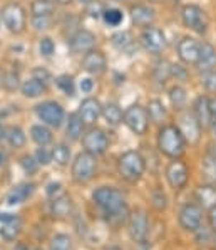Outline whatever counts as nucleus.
Returning a JSON list of instances; mask_svg holds the SVG:
<instances>
[{
  "instance_id": "nucleus-1",
  "label": "nucleus",
  "mask_w": 216,
  "mask_h": 250,
  "mask_svg": "<svg viewBox=\"0 0 216 250\" xmlns=\"http://www.w3.org/2000/svg\"><path fill=\"white\" fill-rule=\"evenodd\" d=\"M157 148L164 156L171 160H179L186 151V140L181 134L178 126H163L157 134Z\"/></svg>"
},
{
  "instance_id": "nucleus-2",
  "label": "nucleus",
  "mask_w": 216,
  "mask_h": 250,
  "mask_svg": "<svg viewBox=\"0 0 216 250\" xmlns=\"http://www.w3.org/2000/svg\"><path fill=\"white\" fill-rule=\"evenodd\" d=\"M118 171L121 178L127 183H137L142 178L146 171V160L142 158L139 151H129L122 153L118 160Z\"/></svg>"
},
{
  "instance_id": "nucleus-3",
  "label": "nucleus",
  "mask_w": 216,
  "mask_h": 250,
  "mask_svg": "<svg viewBox=\"0 0 216 250\" xmlns=\"http://www.w3.org/2000/svg\"><path fill=\"white\" fill-rule=\"evenodd\" d=\"M92 200L106 215L118 213V211L127 208L124 191L114 187H101L94 190L92 191Z\"/></svg>"
},
{
  "instance_id": "nucleus-4",
  "label": "nucleus",
  "mask_w": 216,
  "mask_h": 250,
  "mask_svg": "<svg viewBox=\"0 0 216 250\" xmlns=\"http://www.w3.org/2000/svg\"><path fill=\"white\" fill-rule=\"evenodd\" d=\"M96 171H98V161H96V156L91 155V153H79L74 158V161H72L71 173L72 180L76 183L87 185L96 176Z\"/></svg>"
},
{
  "instance_id": "nucleus-5",
  "label": "nucleus",
  "mask_w": 216,
  "mask_h": 250,
  "mask_svg": "<svg viewBox=\"0 0 216 250\" xmlns=\"http://www.w3.org/2000/svg\"><path fill=\"white\" fill-rule=\"evenodd\" d=\"M149 113L144 106L141 104H131L124 111V119L122 123L127 126L131 133H134L136 136H142L149 129Z\"/></svg>"
},
{
  "instance_id": "nucleus-6",
  "label": "nucleus",
  "mask_w": 216,
  "mask_h": 250,
  "mask_svg": "<svg viewBox=\"0 0 216 250\" xmlns=\"http://www.w3.org/2000/svg\"><path fill=\"white\" fill-rule=\"evenodd\" d=\"M82 148L84 151L91 153L94 156H101L109 148V138L101 128H89L82 134Z\"/></svg>"
},
{
  "instance_id": "nucleus-7",
  "label": "nucleus",
  "mask_w": 216,
  "mask_h": 250,
  "mask_svg": "<svg viewBox=\"0 0 216 250\" xmlns=\"http://www.w3.org/2000/svg\"><path fill=\"white\" fill-rule=\"evenodd\" d=\"M2 22L10 32L14 34H20L24 32L25 25H27V17H25V10L22 5L19 3H7L5 7L0 12Z\"/></svg>"
},
{
  "instance_id": "nucleus-8",
  "label": "nucleus",
  "mask_w": 216,
  "mask_h": 250,
  "mask_svg": "<svg viewBox=\"0 0 216 250\" xmlns=\"http://www.w3.org/2000/svg\"><path fill=\"white\" fill-rule=\"evenodd\" d=\"M181 21L190 30H195L196 34H204L208 30V15L198 5H184L181 10Z\"/></svg>"
},
{
  "instance_id": "nucleus-9",
  "label": "nucleus",
  "mask_w": 216,
  "mask_h": 250,
  "mask_svg": "<svg viewBox=\"0 0 216 250\" xmlns=\"http://www.w3.org/2000/svg\"><path fill=\"white\" fill-rule=\"evenodd\" d=\"M178 129L181 131V134L184 136V140H186V143L190 145H196L199 141V138H201V131L203 128L199 126L198 119L193 113L190 111H183L179 109L178 113Z\"/></svg>"
},
{
  "instance_id": "nucleus-10",
  "label": "nucleus",
  "mask_w": 216,
  "mask_h": 250,
  "mask_svg": "<svg viewBox=\"0 0 216 250\" xmlns=\"http://www.w3.org/2000/svg\"><path fill=\"white\" fill-rule=\"evenodd\" d=\"M36 113L39 119L44 125L51 126V128H60L65 119L64 107L56 101H45L36 107Z\"/></svg>"
},
{
  "instance_id": "nucleus-11",
  "label": "nucleus",
  "mask_w": 216,
  "mask_h": 250,
  "mask_svg": "<svg viewBox=\"0 0 216 250\" xmlns=\"http://www.w3.org/2000/svg\"><path fill=\"white\" fill-rule=\"evenodd\" d=\"M178 220L186 232H198L203 224V207L198 203H186L181 207Z\"/></svg>"
},
{
  "instance_id": "nucleus-12",
  "label": "nucleus",
  "mask_w": 216,
  "mask_h": 250,
  "mask_svg": "<svg viewBox=\"0 0 216 250\" xmlns=\"http://www.w3.org/2000/svg\"><path fill=\"white\" fill-rule=\"evenodd\" d=\"M127 230H129V235L134 242H137V244L146 242L149 233V220L144 210L131 211L129 218H127Z\"/></svg>"
},
{
  "instance_id": "nucleus-13",
  "label": "nucleus",
  "mask_w": 216,
  "mask_h": 250,
  "mask_svg": "<svg viewBox=\"0 0 216 250\" xmlns=\"http://www.w3.org/2000/svg\"><path fill=\"white\" fill-rule=\"evenodd\" d=\"M166 180L173 190H181L186 187L188 180H190V170H188L186 163H183L181 160H173L166 167Z\"/></svg>"
},
{
  "instance_id": "nucleus-14",
  "label": "nucleus",
  "mask_w": 216,
  "mask_h": 250,
  "mask_svg": "<svg viewBox=\"0 0 216 250\" xmlns=\"http://www.w3.org/2000/svg\"><path fill=\"white\" fill-rule=\"evenodd\" d=\"M139 41H141L142 47L153 54H159L166 47V37H164L163 30L156 29V27H146V29L142 30Z\"/></svg>"
},
{
  "instance_id": "nucleus-15",
  "label": "nucleus",
  "mask_w": 216,
  "mask_h": 250,
  "mask_svg": "<svg viewBox=\"0 0 216 250\" xmlns=\"http://www.w3.org/2000/svg\"><path fill=\"white\" fill-rule=\"evenodd\" d=\"M199 52H201V44L193 37H184L178 44V56L188 66H196L199 61Z\"/></svg>"
},
{
  "instance_id": "nucleus-16",
  "label": "nucleus",
  "mask_w": 216,
  "mask_h": 250,
  "mask_svg": "<svg viewBox=\"0 0 216 250\" xmlns=\"http://www.w3.org/2000/svg\"><path fill=\"white\" fill-rule=\"evenodd\" d=\"M77 114L84 121V125L92 126L98 123V119L102 116V104L96 98H87L80 103Z\"/></svg>"
},
{
  "instance_id": "nucleus-17",
  "label": "nucleus",
  "mask_w": 216,
  "mask_h": 250,
  "mask_svg": "<svg viewBox=\"0 0 216 250\" xmlns=\"http://www.w3.org/2000/svg\"><path fill=\"white\" fill-rule=\"evenodd\" d=\"M106 67H107V61H106L104 52L92 49V51L84 54L82 69L89 72V74H102V72L106 71Z\"/></svg>"
},
{
  "instance_id": "nucleus-18",
  "label": "nucleus",
  "mask_w": 216,
  "mask_h": 250,
  "mask_svg": "<svg viewBox=\"0 0 216 250\" xmlns=\"http://www.w3.org/2000/svg\"><path fill=\"white\" fill-rule=\"evenodd\" d=\"M74 211V202L69 195H59V197L52 198L51 202V215L56 220H65L69 218Z\"/></svg>"
},
{
  "instance_id": "nucleus-19",
  "label": "nucleus",
  "mask_w": 216,
  "mask_h": 250,
  "mask_svg": "<svg viewBox=\"0 0 216 250\" xmlns=\"http://www.w3.org/2000/svg\"><path fill=\"white\" fill-rule=\"evenodd\" d=\"M69 45L74 52H89L96 45V36L91 30L80 29L69 41Z\"/></svg>"
},
{
  "instance_id": "nucleus-20",
  "label": "nucleus",
  "mask_w": 216,
  "mask_h": 250,
  "mask_svg": "<svg viewBox=\"0 0 216 250\" xmlns=\"http://www.w3.org/2000/svg\"><path fill=\"white\" fill-rule=\"evenodd\" d=\"M193 114L196 116L199 126H201L203 129L211 128V125H213V114H211V107H210V98H206V96H199V98L195 101Z\"/></svg>"
},
{
  "instance_id": "nucleus-21",
  "label": "nucleus",
  "mask_w": 216,
  "mask_h": 250,
  "mask_svg": "<svg viewBox=\"0 0 216 250\" xmlns=\"http://www.w3.org/2000/svg\"><path fill=\"white\" fill-rule=\"evenodd\" d=\"M34 191H36V185L34 183H20L10 190V193L5 197V203L9 207L22 205V203L32 197Z\"/></svg>"
},
{
  "instance_id": "nucleus-22",
  "label": "nucleus",
  "mask_w": 216,
  "mask_h": 250,
  "mask_svg": "<svg viewBox=\"0 0 216 250\" xmlns=\"http://www.w3.org/2000/svg\"><path fill=\"white\" fill-rule=\"evenodd\" d=\"M131 19H133L134 24L139 27H151L154 19H156V14L148 5H134L131 9Z\"/></svg>"
},
{
  "instance_id": "nucleus-23",
  "label": "nucleus",
  "mask_w": 216,
  "mask_h": 250,
  "mask_svg": "<svg viewBox=\"0 0 216 250\" xmlns=\"http://www.w3.org/2000/svg\"><path fill=\"white\" fill-rule=\"evenodd\" d=\"M201 71H211L216 66V49L208 42L201 44V52H199V61L196 64Z\"/></svg>"
},
{
  "instance_id": "nucleus-24",
  "label": "nucleus",
  "mask_w": 216,
  "mask_h": 250,
  "mask_svg": "<svg viewBox=\"0 0 216 250\" xmlns=\"http://www.w3.org/2000/svg\"><path fill=\"white\" fill-rule=\"evenodd\" d=\"M84 121L77 113H72L67 119V128H65V136L71 141H79L82 138L84 131Z\"/></svg>"
},
{
  "instance_id": "nucleus-25",
  "label": "nucleus",
  "mask_w": 216,
  "mask_h": 250,
  "mask_svg": "<svg viewBox=\"0 0 216 250\" xmlns=\"http://www.w3.org/2000/svg\"><path fill=\"white\" fill-rule=\"evenodd\" d=\"M20 230H22L20 218H19L17 215H14L10 220H7V222H3V224H2V229H0V235H2L3 240L12 242V240H15V238L19 237Z\"/></svg>"
},
{
  "instance_id": "nucleus-26",
  "label": "nucleus",
  "mask_w": 216,
  "mask_h": 250,
  "mask_svg": "<svg viewBox=\"0 0 216 250\" xmlns=\"http://www.w3.org/2000/svg\"><path fill=\"white\" fill-rule=\"evenodd\" d=\"M102 116L109 126H119L124 119V113L116 103H107L106 106H102Z\"/></svg>"
},
{
  "instance_id": "nucleus-27",
  "label": "nucleus",
  "mask_w": 216,
  "mask_h": 250,
  "mask_svg": "<svg viewBox=\"0 0 216 250\" xmlns=\"http://www.w3.org/2000/svg\"><path fill=\"white\" fill-rule=\"evenodd\" d=\"M30 138L39 146H47L49 143H52V131L47 125H34L30 128Z\"/></svg>"
},
{
  "instance_id": "nucleus-28",
  "label": "nucleus",
  "mask_w": 216,
  "mask_h": 250,
  "mask_svg": "<svg viewBox=\"0 0 216 250\" xmlns=\"http://www.w3.org/2000/svg\"><path fill=\"white\" fill-rule=\"evenodd\" d=\"M20 89L25 98H39V96H42L45 92V84L36 78H30V79L24 81Z\"/></svg>"
},
{
  "instance_id": "nucleus-29",
  "label": "nucleus",
  "mask_w": 216,
  "mask_h": 250,
  "mask_svg": "<svg viewBox=\"0 0 216 250\" xmlns=\"http://www.w3.org/2000/svg\"><path fill=\"white\" fill-rule=\"evenodd\" d=\"M54 9H56V3L52 0H34L30 5L34 17H51Z\"/></svg>"
},
{
  "instance_id": "nucleus-30",
  "label": "nucleus",
  "mask_w": 216,
  "mask_h": 250,
  "mask_svg": "<svg viewBox=\"0 0 216 250\" xmlns=\"http://www.w3.org/2000/svg\"><path fill=\"white\" fill-rule=\"evenodd\" d=\"M52 161L57 167H67L71 161V148L67 145H56L52 149Z\"/></svg>"
},
{
  "instance_id": "nucleus-31",
  "label": "nucleus",
  "mask_w": 216,
  "mask_h": 250,
  "mask_svg": "<svg viewBox=\"0 0 216 250\" xmlns=\"http://www.w3.org/2000/svg\"><path fill=\"white\" fill-rule=\"evenodd\" d=\"M7 141L12 148H24L25 146V141H27V136L24 133V129L19 128V126H12V128L7 129Z\"/></svg>"
},
{
  "instance_id": "nucleus-32",
  "label": "nucleus",
  "mask_w": 216,
  "mask_h": 250,
  "mask_svg": "<svg viewBox=\"0 0 216 250\" xmlns=\"http://www.w3.org/2000/svg\"><path fill=\"white\" fill-rule=\"evenodd\" d=\"M148 113H149V119H151V121L159 123L166 118V107L161 101L153 99V101L148 104Z\"/></svg>"
},
{
  "instance_id": "nucleus-33",
  "label": "nucleus",
  "mask_w": 216,
  "mask_h": 250,
  "mask_svg": "<svg viewBox=\"0 0 216 250\" xmlns=\"http://www.w3.org/2000/svg\"><path fill=\"white\" fill-rule=\"evenodd\" d=\"M196 195H198L199 202H201V207L211 208V207L216 203V190L211 187H199V190Z\"/></svg>"
},
{
  "instance_id": "nucleus-34",
  "label": "nucleus",
  "mask_w": 216,
  "mask_h": 250,
  "mask_svg": "<svg viewBox=\"0 0 216 250\" xmlns=\"http://www.w3.org/2000/svg\"><path fill=\"white\" fill-rule=\"evenodd\" d=\"M49 250H72V238L67 233H56L51 240Z\"/></svg>"
},
{
  "instance_id": "nucleus-35",
  "label": "nucleus",
  "mask_w": 216,
  "mask_h": 250,
  "mask_svg": "<svg viewBox=\"0 0 216 250\" xmlns=\"http://www.w3.org/2000/svg\"><path fill=\"white\" fill-rule=\"evenodd\" d=\"M186 91H184V87L181 86H175L171 87V91H169V99H171V104L176 107V109H183L184 104H186Z\"/></svg>"
},
{
  "instance_id": "nucleus-36",
  "label": "nucleus",
  "mask_w": 216,
  "mask_h": 250,
  "mask_svg": "<svg viewBox=\"0 0 216 250\" xmlns=\"http://www.w3.org/2000/svg\"><path fill=\"white\" fill-rule=\"evenodd\" d=\"M102 19H104V22H106L107 25L118 27V25L122 24V21H124V14H122L119 9H114V7H113V9H104Z\"/></svg>"
},
{
  "instance_id": "nucleus-37",
  "label": "nucleus",
  "mask_w": 216,
  "mask_h": 250,
  "mask_svg": "<svg viewBox=\"0 0 216 250\" xmlns=\"http://www.w3.org/2000/svg\"><path fill=\"white\" fill-rule=\"evenodd\" d=\"M56 84H57V87H59V89L64 92V94L74 96L76 84H74V79H72V76H69V74L59 76V78L56 79Z\"/></svg>"
},
{
  "instance_id": "nucleus-38",
  "label": "nucleus",
  "mask_w": 216,
  "mask_h": 250,
  "mask_svg": "<svg viewBox=\"0 0 216 250\" xmlns=\"http://www.w3.org/2000/svg\"><path fill=\"white\" fill-rule=\"evenodd\" d=\"M20 167H22V170L27 173V175H34L40 165H39V161L36 160V156L25 155V156H22V158H20Z\"/></svg>"
},
{
  "instance_id": "nucleus-39",
  "label": "nucleus",
  "mask_w": 216,
  "mask_h": 250,
  "mask_svg": "<svg viewBox=\"0 0 216 250\" xmlns=\"http://www.w3.org/2000/svg\"><path fill=\"white\" fill-rule=\"evenodd\" d=\"M113 45L118 49H126L127 45H131V42H133V39H131V34L129 32H116L113 36Z\"/></svg>"
},
{
  "instance_id": "nucleus-40",
  "label": "nucleus",
  "mask_w": 216,
  "mask_h": 250,
  "mask_svg": "<svg viewBox=\"0 0 216 250\" xmlns=\"http://www.w3.org/2000/svg\"><path fill=\"white\" fill-rule=\"evenodd\" d=\"M151 203H153L154 210H157V211H163L166 208V205H168V198H166V195L163 193V190L153 191Z\"/></svg>"
},
{
  "instance_id": "nucleus-41",
  "label": "nucleus",
  "mask_w": 216,
  "mask_h": 250,
  "mask_svg": "<svg viewBox=\"0 0 216 250\" xmlns=\"http://www.w3.org/2000/svg\"><path fill=\"white\" fill-rule=\"evenodd\" d=\"M169 78H171V64L168 62H159L156 67V79L159 81V83H166Z\"/></svg>"
},
{
  "instance_id": "nucleus-42",
  "label": "nucleus",
  "mask_w": 216,
  "mask_h": 250,
  "mask_svg": "<svg viewBox=\"0 0 216 250\" xmlns=\"http://www.w3.org/2000/svg\"><path fill=\"white\" fill-rule=\"evenodd\" d=\"M39 51H40L44 57H51L54 51H56V44H54L51 37H44V39L39 42Z\"/></svg>"
},
{
  "instance_id": "nucleus-43",
  "label": "nucleus",
  "mask_w": 216,
  "mask_h": 250,
  "mask_svg": "<svg viewBox=\"0 0 216 250\" xmlns=\"http://www.w3.org/2000/svg\"><path fill=\"white\" fill-rule=\"evenodd\" d=\"M36 160L39 161V165H42V167H47V165L52 161V149L45 148V146H40V148L37 149V153H36Z\"/></svg>"
},
{
  "instance_id": "nucleus-44",
  "label": "nucleus",
  "mask_w": 216,
  "mask_h": 250,
  "mask_svg": "<svg viewBox=\"0 0 216 250\" xmlns=\"http://www.w3.org/2000/svg\"><path fill=\"white\" fill-rule=\"evenodd\" d=\"M201 83L208 91H216V71H204Z\"/></svg>"
},
{
  "instance_id": "nucleus-45",
  "label": "nucleus",
  "mask_w": 216,
  "mask_h": 250,
  "mask_svg": "<svg viewBox=\"0 0 216 250\" xmlns=\"http://www.w3.org/2000/svg\"><path fill=\"white\" fill-rule=\"evenodd\" d=\"M2 86H5L9 91H15L19 86V76L15 74V72H9L7 76H3V84Z\"/></svg>"
},
{
  "instance_id": "nucleus-46",
  "label": "nucleus",
  "mask_w": 216,
  "mask_h": 250,
  "mask_svg": "<svg viewBox=\"0 0 216 250\" xmlns=\"http://www.w3.org/2000/svg\"><path fill=\"white\" fill-rule=\"evenodd\" d=\"M32 24L37 30H45V29H49V25H51V19L49 17H34Z\"/></svg>"
},
{
  "instance_id": "nucleus-47",
  "label": "nucleus",
  "mask_w": 216,
  "mask_h": 250,
  "mask_svg": "<svg viewBox=\"0 0 216 250\" xmlns=\"http://www.w3.org/2000/svg\"><path fill=\"white\" fill-rule=\"evenodd\" d=\"M32 78H36L39 81H42V83H47L49 79H51V74H49V71H45V69H42V67H36L32 71Z\"/></svg>"
},
{
  "instance_id": "nucleus-48",
  "label": "nucleus",
  "mask_w": 216,
  "mask_h": 250,
  "mask_svg": "<svg viewBox=\"0 0 216 250\" xmlns=\"http://www.w3.org/2000/svg\"><path fill=\"white\" fill-rule=\"evenodd\" d=\"M208 222H210V229L213 230V233L216 235V203L208 210Z\"/></svg>"
},
{
  "instance_id": "nucleus-49",
  "label": "nucleus",
  "mask_w": 216,
  "mask_h": 250,
  "mask_svg": "<svg viewBox=\"0 0 216 250\" xmlns=\"http://www.w3.org/2000/svg\"><path fill=\"white\" fill-rule=\"evenodd\" d=\"M79 87H80V91H82V92L89 94V92L94 89V81H92L91 78L82 79V81H80V84H79Z\"/></svg>"
},
{
  "instance_id": "nucleus-50",
  "label": "nucleus",
  "mask_w": 216,
  "mask_h": 250,
  "mask_svg": "<svg viewBox=\"0 0 216 250\" xmlns=\"http://www.w3.org/2000/svg\"><path fill=\"white\" fill-rule=\"evenodd\" d=\"M60 188H62V185H60V183H49V185H47V195H49L51 198H54V197H56L54 193L60 191Z\"/></svg>"
},
{
  "instance_id": "nucleus-51",
  "label": "nucleus",
  "mask_w": 216,
  "mask_h": 250,
  "mask_svg": "<svg viewBox=\"0 0 216 250\" xmlns=\"http://www.w3.org/2000/svg\"><path fill=\"white\" fill-rule=\"evenodd\" d=\"M210 107H211V114H213V121H216V98L210 99Z\"/></svg>"
},
{
  "instance_id": "nucleus-52",
  "label": "nucleus",
  "mask_w": 216,
  "mask_h": 250,
  "mask_svg": "<svg viewBox=\"0 0 216 250\" xmlns=\"http://www.w3.org/2000/svg\"><path fill=\"white\" fill-rule=\"evenodd\" d=\"M14 250H32V249H30L27 244H24V242H19V244L14 247Z\"/></svg>"
},
{
  "instance_id": "nucleus-53",
  "label": "nucleus",
  "mask_w": 216,
  "mask_h": 250,
  "mask_svg": "<svg viewBox=\"0 0 216 250\" xmlns=\"http://www.w3.org/2000/svg\"><path fill=\"white\" fill-rule=\"evenodd\" d=\"M5 138H7V129L3 126H0V141L5 140Z\"/></svg>"
},
{
  "instance_id": "nucleus-54",
  "label": "nucleus",
  "mask_w": 216,
  "mask_h": 250,
  "mask_svg": "<svg viewBox=\"0 0 216 250\" xmlns=\"http://www.w3.org/2000/svg\"><path fill=\"white\" fill-rule=\"evenodd\" d=\"M54 3H59V5H67L69 2H72V0H52Z\"/></svg>"
},
{
  "instance_id": "nucleus-55",
  "label": "nucleus",
  "mask_w": 216,
  "mask_h": 250,
  "mask_svg": "<svg viewBox=\"0 0 216 250\" xmlns=\"http://www.w3.org/2000/svg\"><path fill=\"white\" fill-rule=\"evenodd\" d=\"M211 131H213V134H215V138H216V121H213V125H211Z\"/></svg>"
},
{
  "instance_id": "nucleus-56",
  "label": "nucleus",
  "mask_w": 216,
  "mask_h": 250,
  "mask_svg": "<svg viewBox=\"0 0 216 250\" xmlns=\"http://www.w3.org/2000/svg\"><path fill=\"white\" fill-rule=\"evenodd\" d=\"M104 250H122L121 247H116V245H113V247H106Z\"/></svg>"
},
{
  "instance_id": "nucleus-57",
  "label": "nucleus",
  "mask_w": 216,
  "mask_h": 250,
  "mask_svg": "<svg viewBox=\"0 0 216 250\" xmlns=\"http://www.w3.org/2000/svg\"><path fill=\"white\" fill-rule=\"evenodd\" d=\"M3 160H5V156H3V153L0 151V167H2V165H3Z\"/></svg>"
},
{
  "instance_id": "nucleus-58",
  "label": "nucleus",
  "mask_w": 216,
  "mask_h": 250,
  "mask_svg": "<svg viewBox=\"0 0 216 250\" xmlns=\"http://www.w3.org/2000/svg\"><path fill=\"white\" fill-rule=\"evenodd\" d=\"M77 2H80V3H91L92 0H77Z\"/></svg>"
},
{
  "instance_id": "nucleus-59",
  "label": "nucleus",
  "mask_w": 216,
  "mask_h": 250,
  "mask_svg": "<svg viewBox=\"0 0 216 250\" xmlns=\"http://www.w3.org/2000/svg\"><path fill=\"white\" fill-rule=\"evenodd\" d=\"M3 84V74H2V71H0V86Z\"/></svg>"
},
{
  "instance_id": "nucleus-60",
  "label": "nucleus",
  "mask_w": 216,
  "mask_h": 250,
  "mask_svg": "<svg viewBox=\"0 0 216 250\" xmlns=\"http://www.w3.org/2000/svg\"><path fill=\"white\" fill-rule=\"evenodd\" d=\"M32 250H44V249H40V247H36V249H32Z\"/></svg>"
},
{
  "instance_id": "nucleus-61",
  "label": "nucleus",
  "mask_w": 216,
  "mask_h": 250,
  "mask_svg": "<svg viewBox=\"0 0 216 250\" xmlns=\"http://www.w3.org/2000/svg\"><path fill=\"white\" fill-rule=\"evenodd\" d=\"M151 2H163V0H151Z\"/></svg>"
}]
</instances>
